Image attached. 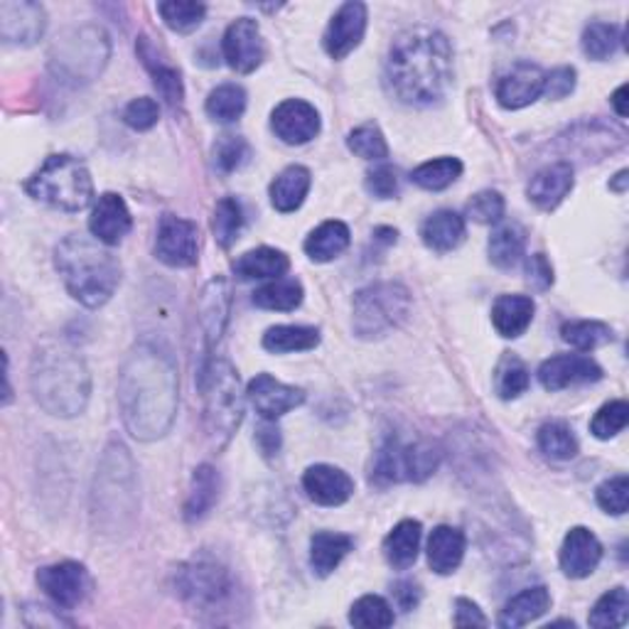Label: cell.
Wrapping results in <instances>:
<instances>
[{
  "label": "cell",
  "mask_w": 629,
  "mask_h": 629,
  "mask_svg": "<svg viewBox=\"0 0 629 629\" xmlns=\"http://www.w3.org/2000/svg\"><path fill=\"white\" fill-rule=\"evenodd\" d=\"M219 489H222V477L212 465H199L193 475V487H189L187 502H185V519L187 522H199L214 504L219 502Z\"/></svg>",
  "instance_id": "34"
},
{
  "label": "cell",
  "mask_w": 629,
  "mask_h": 629,
  "mask_svg": "<svg viewBox=\"0 0 629 629\" xmlns=\"http://www.w3.org/2000/svg\"><path fill=\"white\" fill-rule=\"evenodd\" d=\"M261 345L273 354L307 352L319 345V329L305 325H276L264 335Z\"/></svg>",
  "instance_id": "38"
},
{
  "label": "cell",
  "mask_w": 629,
  "mask_h": 629,
  "mask_svg": "<svg viewBox=\"0 0 629 629\" xmlns=\"http://www.w3.org/2000/svg\"><path fill=\"white\" fill-rule=\"evenodd\" d=\"M303 286L295 278H276V281L266 283L254 293V305L264 307V311H278V313H291L303 303Z\"/></svg>",
  "instance_id": "39"
},
{
  "label": "cell",
  "mask_w": 629,
  "mask_h": 629,
  "mask_svg": "<svg viewBox=\"0 0 629 629\" xmlns=\"http://www.w3.org/2000/svg\"><path fill=\"white\" fill-rule=\"evenodd\" d=\"M487 248H489V261H492L497 268H502V271H509V268H514L524 256V248H526L524 226L516 222H506L502 226H497L492 236H489Z\"/></svg>",
  "instance_id": "37"
},
{
  "label": "cell",
  "mask_w": 629,
  "mask_h": 629,
  "mask_svg": "<svg viewBox=\"0 0 629 629\" xmlns=\"http://www.w3.org/2000/svg\"><path fill=\"white\" fill-rule=\"evenodd\" d=\"M601 378L603 366L585 354H558L538 366V382L546 392H563L571 386L595 384Z\"/></svg>",
  "instance_id": "17"
},
{
  "label": "cell",
  "mask_w": 629,
  "mask_h": 629,
  "mask_svg": "<svg viewBox=\"0 0 629 629\" xmlns=\"http://www.w3.org/2000/svg\"><path fill=\"white\" fill-rule=\"evenodd\" d=\"M131 209H128L121 195L106 193L98 197V202L92 209V217H89V232H92L96 242H102L104 246H116L131 234Z\"/></svg>",
  "instance_id": "21"
},
{
  "label": "cell",
  "mask_w": 629,
  "mask_h": 629,
  "mask_svg": "<svg viewBox=\"0 0 629 629\" xmlns=\"http://www.w3.org/2000/svg\"><path fill=\"white\" fill-rule=\"evenodd\" d=\"M465 558V534L455 526H435L428 538V563L438 575H451Z\"/></svg>",
  "instance_id": "27"
},
{
  "label": "cell",
  "mask_w": 629,
  "mask_h": 629,
  "mask_svg": "<svg viewBox=\"0 0 629 629\" xmlns=\"http://www.w3.org/2000/svg\"><path fill=\"white\" fill-rule=\"evenodd\" d=\"M561 337L568 345L583 352H593L597 347H605L613 342V327L597 319H573L561 327Z\"/></svg>",
  "instance_id": "43"
},
{
  "label": "cell",
  "mask_w": 629,
  "mask_h": 629,
  "mask_svg": "<svg viewBox=\"0 0 629 629\" xmlns=\"http://www.w3.org/2000/svg\"><path fill=\"white\" fill-rule=\"evenodd\" d=\"M256 445L266 457H273L281 451V431H278L276 421H266L261 428L256 431Z\"/></svg>",
  "instance_id": "60"
},
{
  "label": "cell",
  "mask_w": 629,
  "mask_h": 629,
  "mask_svg": "<svg viewBox=\"0 0 629 629\" xmlns=\"http://www.w3.org/2000/svg\"><path fill=\"white\" fill-rule=\"evenodd\" d=\"M538 447L551 461H573L581 451L571 426H566L563 421H551L538 428Z\"/></svg>",
  "instance_id": "41"
},
{
  "label": "cell",
  "mask_w": 629,
  "mask_h": 629,
  "mask_svg": "<svg viewBox=\"0 0 629 629\" xmlns=\"http://www.w3.org/2000/svg\"><path fill=\"white\" fill-rule=\"evenodd\" d=\"M349 622L362 629H384L394 625V610L384 597L364 595L349 610Z\"/></svg>",
  "instance_id": "49"
},
{
  "label": "cell",
  "mask_w": 629,
  "mask_h": 629,
  "mask_svg": "<svg viewBox=\"0 0 629 629\" xmlns=\"http://www.w3.org/2000/svg\"><path fill=\"white\" fill-rule=\"evenodd\" d=\"M366 5L352 0V3L339 5L337 13L329 20L325 30V49L333 59H345L362 45L366 33Z\"/></svg>",
  "instance_id": "18"
},
{
  "label": "cell",
  "mask_w": 629,
  "mask_h": 629,
  "mask_svg": "<svg viewBox=\"0 0 629 629\" xmlns=\"http://www.w3.org/2000/svg\"><path fill=\"white\" fill-rule=\"evenodd\" d=\"M394 601L404 613H411L421 603V587L413 581H398L394 585Z\"/></svg>",
  "instance_id": "61"
},
{
  "label": "cell",
  "mask_w": 629,
  "mask_h": 629,
  "mask_svg": "<svg viewBox=\"0 0 629 629\" xmlns=\"http://www.w3.org/2000/svg\"><path fill=\"white\" fill-rule=\"evenodd\" d=\"M288 268H291L288 256L271 246H258L234 261V273L242 281H261V278H273L276 281V278L286 276Z\"/></svg>",
  "instance_id": "33"
},
{
  "label": "cell",
  "mask_w": 629,
  "mask_h": 629,
  "mask_svg": "<svg viewBox=\"0 0 629 629\" xmlns=\"http://www.w3.org/2000/svg\"><path fill=\"white\" fill-rule=\"evenodd\" d=\"M307 497L319 506H342L354 494V479L335 465H313L303 475Z\"/></svg>",
  "instance_id": "23"
},
{
  "label": "cell",
  "mask_w": 629,
  "mask_h": 629,
  "mask_svg": "<svg viewBox=\"0 0 629 629\" xmlns=\"http://www.w3.org/2000/svg\"><path fill=\"white\" fill-rule=\"evenodd\" d=\"M465 219L453 209H441V212L428 217L421 226L423 244L438 254L455 252L465 242Z\"/></svg>",
  "instance_id": "30"
},
{
  "label": "cell",
  "mask_w": 629,
  "mask_h": 629,
  "mask_svg": "<svg viewBox=\"0 0 629 629\" xmlns=\"http://www.w3.org/2000/svg\"><path fill=\"white\" fill-rule=\"evenodd\" d=\"M583 53L595 59V62H605L610 59L617 47L622 43V33L620 27L613 23H591L583 30Z\"/></svg>",
  "instance_id": "47"
},
{
  "label": "cell",
  "mask_w": 629,
  "mask_h": 629,
  "mask_svg": "<svg viewBox=\"0 0 629 629\" xmlns=\"http://www.w3.org/2000/svg\"><path fill=\"white\" fill-rule=\"evenodd\" d=\"M386 86L408 106L443 102L453 84V45L441 30L411 27L394 39L386 57Z\"/></svg>",
  "instance_id": "2"
},
{
  "label": "cell",
  "mask_w": 629,
  "mask_h": 629,
  "mask_svg": "<svg viewBox=\"0 0 629 629\" xmlns=\"http://www.w3.org/2000/svg\"><path fill=\"white\" fill-rule=\"evenodd\" d=\"M212 229H214V238L222 248L232 246L238 238V234H242L244 212H242V205H238L234 197L219 199L217 207H214Z\"/></svg>",
  "instance_id": "48"
},
{
  "label": "cell",
  "mask_w": 629,
  "mask_h": 629,
  "mask_svg": "<svg viewBox=\"0 0 629 629\" xmlns=\"http://www.w3.org/2000/svg\"><path fill=\"white\" fill-rule=\"evenodd\" d=\"M629 423V406L627 401H610L595 413L591 421V433L597 441H610L617 433H622Z\"/></svg>",
  "instance_id": "51"
},
{
  "label": "cell",
  "mask_w": 629,
  "mask_h": 629,
  "mask_svg": "<svg viewBox=\"0 0 629 629\" xmlns=\"http://www.w3.org/2000/svg\"><path fill=\"white\" fill-rule=\"evenodd\" d=\"M248 158H252V148L242 136H222L214 143V165L226 175L242 170L248 163Z\"/></svg>",
  "instance_id": "52"
},
{
  "label": "cell",
  "mask_w": 629,
  "mask_h": 629,
  "mask_svg": "<svg viewBox=\"0 0 629 629\" xmlns=\"http://www.w3.org/2000/svg\"><path fill=\"white\" fill-rule=\"evenodd\" d=\"M112 57V39L98 25L69 27L49 49V69L72 86L94 82Z\"/></svg>",
  "instance_id": "8"
},
{
  "label": "cell",
  "mask_w": 629,
  "mask_h": 629,
  "mask_svg": "<svg viewBox=\"0 0 629 629\" xmlns=\"http://www.w3.org/2000/svg\"><path fill=\"white\" fill-rule=\"evenodd\" d=\"M207 116L217 124H234L246 112V92L238 84H222L207 96Z\"/></svg>",
  "instance_id": "40"
},
{
  "label": "cell",
  "mask_w": 629,
  "mask_h": 629,
  "mask_svg": "<svg viewBox=\"0 0 629 629\" xmlns=\"http://www.w3.org/2000/svg\"><path fill=\"white\" fill-rule=\"evenodd\" d=\"M155 258L170 268H189L199 258V229L189 219L165 214L158 224Z\"/></svg>",
  "instance_id": "13"
},
{
  "label": "cell",
  "mask_w": 629,
  "mask_h": 629,
  "mask_svg": "<svg viewBox=\"0 0 629 629\" xmlns=\"http://www.w3.org/2000/svg\"><path fill=\"white\" fill-rule=\"evenodd\" d=\"M504 197L497 189H482L467 205V217L475 219L477 224H499L504 217Z\"/></svg>",
  "instance_id": "53"
},
{
  "label": "cell",
  "mask_w": 629,
  "mask_h": 629,
  "mask_svg": "<svg viewBox=\"0 0 629 629\" xmlns=\"http://www.w3.org/2000/svg\"><path fill=\"white\" fill-rule=\"evenodd\" d=\"M595 497H597V504H601L603 512L622 516L627 512V504H629V479L625 475L605 479V482L597 487Z\"/></svg>",
  "instance_id": "54"
},
{
  "label": "cell",
  "mask_w": 629,
  "mask_h": 629,
  "mask_svg": "<svg viewBox=\"0 0 629 629\" xmlns=\"http://www.w3.org/2000/svg\"><path fill=\"white\" fill-rule=\"evenodd\" d=\"M349 238H352L349 226L333 219V222H325L313 229L311 236L305 238V254L311 256L315 264L335 261L337 256H342L347 252Z\"/></svg>",
  "instance_id": "35"
},
{
  "label": "cell",
  "mask_w": 629,
  "mask_h": 629,
  "mask_svg": "<svg viewBox=\"0 0 629 629\" xmlns=\"http://www.w3.org/2000/svg\"><path fill=\"white\" fill-rule=\"evenodd\" d=\"M411 315V293L401 283H372L354 295L352 327L362 339H378Z\"/></svg>",
  "instance_id": "9"
},
{
  "label": "cell",
  "mask_w": 629,
  "mask_h": 629,
  "mask_svg": "<svg viewBox=\"0 0 629 629\" xmlns=\"http://www.w3.org/2000/svg\"><path fill=\"white\" fill-rule=\"evenodd\" d=\"M30 386H33L35 401L49 416L74 418L86 411L89 396H92V374L72 347L45 345L33 359Z\"/></svg>",
  "instance_id": "4"
},
{
  "label": "cell",
  "mask_w": 629,
  "mask_h": 629,
  "mask_svg": "<svg viewBox=\"0 0 629 629\" xmlns=\"http://www.w3.org/2000/svg\"><path fill=\"white\" fill-rule=\"evenodd\" d=\"M158 121H160V106L148 96L133 98V102L124 108V124L128 128H133V131H151L153 126H158Z\"/></svg>",
  "instance_id": "55"
},
{
  "label": "cell",
  "mask_w": 629,
  "mask_h": 629,
  "mask_svg": "<svg viewBox=\"0 0 629 629\" xmlns=\"http://www.w3.org/2000/svg\"><path fill=\"white\" fill-rule=\"evenodd\" d=\"M47 15L39 3L30 0H3L0 3V37L5 45L30 47L45 35Z\"/></svg>",
  "instance_id": "15"
},
{
  "label": "cell",
  "mask_w": 629,
  "mask_h": 629,
  "mask_svg": "<svg viewBox=\"0 0 629 629\" xmlns=\"http://www.w3.org/2000/svg\"><path fill=\"white\" fill-rule=\"evenodd\" d=\"M494 388L499 398L512 401V398L522 396L528 388V369L516 354H504L497 364L494 374Z\"/></svg>",
  "instance_id": "46"
},
{
  "label": "cell",
  "mask_w": 629,
  "mask_h": 629,
  "mask_svg": "<svg viewBox=\"0 0 629 629\" xmlns=\"http://www.w3.org/2000/svg\"><path fill=\"white\" fill-rule=\"evenodd\" d=\"M603 561V544L591 528L575 526L566 534L561 546V568L568 578H587Z\"/></svg>",
  "instance_id": "22"
},
{
  "label": "cell",
  "mask_w": 629,
  "mask_h": 629,
  "mask_svg": "<svg viewBox=\"0 0 629 629\" xmlns=\"http://www.w3.org/2000/svg\"><path fill=\"white\" fill-rule=\"evenodd\" d=\"M536 305L528 295H499L492 305V325L502 337H522L532 325Z\"/></svg>",
  "instance_id": "29"
},
{
  "label": "cell",
  "mask_w": 629,
  "mask_h": 629,
  "mask_svg": "<svg viewBox=\"0 0 629 629\" xmlns=\"http://www.w3.org/2000/svg\"><path fill=\"white\" fill-rule=\"evenodd\" d=\"M347 145L354 155L364 160H386L388 158V143L376 124H362L354 131H349Z\"/></svg>",
  "instance_id": "50"
},
{
  "label": "cell",
  "mask_w": 629,
  "mask_h": 629,
  "mask_svg": "<svg viewBox=\"0 0 629 629\" xmlns=\"http://www.w3.org/2000/svg\"><path fill=\"white\" fill-rule=\"evenodd\" d=\"M158 13L165 20V25L170 30L185 35L205 23L207 5L195 3V0H167V3L158 5Z\"/></svg>",
  "instance_id": "45"
},
{
  "label": "cell",
  "mask_w": 629,
  "mask_h": 629,
  "mask_svg": "<svg viewBox=\"0 0 629 629\" xmlns=\"http://www.w3.org/2000/svg\"><path fill=\"white\" fill-rule=\"evenodd\" d=\"M222 53L226 65L238 74H252L261 67L266 57V43L261 27L254 18H238L226 27L222 39Z\"/></svg>",
  "instance_id": "14"
},
{
  "label": "cell",
  "mask_w": 629,
  "mask_h": 629,
  "mask_svg": "<svg viewBox=\"0 0 629 629\" xmlns=\"http://www.w3.org/2000/svg\"><path fill=\"white\" fill-rule=\"evenodd\" d=\"M226 319H229V286L222 276H217L207 283L202 303H199V323H202L207 349H212L219 339H222Z\"/></svg>",
  "instance_id": "26"
},
{
  "label": "cell",
  "mask_w": 629,
  "mask_h": 629,
  "mask_svg": "<svg viewBox=\"0 0 629 629\" xmlns=\"http://www.w3.org/2000/svg\"><path fill=\"white\" fill-rule=\"evenodd\" d=\"M205 394V431L217 451H224L244 421V394L238 372L226 359H209L199 369Z\"/></svg>",
  "instance_id": "6"
},
{
  "label": "cell",
  "mask_w": 629,
  "mask_h": 629,
  "mask_svg": "<svg viewBox=\"0 0 629 629\" xmlns=\"http://www.w3.org/2000/svg\"><path fill=\"white\" fill-rule=\"evenodd\" d=\"M138 504H141V492H138V470L131 451L124 443L112 441L106 445L94 477V524L108 536L131 532Z\"/></svg>",
  "instance_id": "5"
},
{
  "label": "cell",
  "mask_w": 629,
  "mask_h": 629,
  "mask_svg": "<svg viewBox=\"0 0 629 629\" xmlns=\"http://www.w3.org/2000/svg\"><path fill=\"white\" fill-rule=\"evenodd\" d=\"M546 74L544 69L532 62H519L512 72L504 74L497 84V102L509 112H519V108L532 106L538 102V96H544Z\"/></svg>",
  "instance_id": "20"
},
{
  "label": "cell",
  "mask_w": 629,
  "mask_h": 629,
  "mask_svg": "<svg viewBox=\"0 0 629 629\" xmlns=\"http://www.w3.org/2000/svg\"><path fill=\"white\" fill-rule=\"evenodd\" d=\"M55 266L69 295L92 311L112 301L124 278L121 261L102 242L79 234L59 242Z\"/></svg>",
  "instance_id": "3"
},
{
  "label": "cell",
  "mask_w": 629,
  "mask_h": 629,
  "mask_svg": "<svg viewBox=\"0 0 629 629\" xmlns=\"http://www.w3.org/2000/svg\"><path fill=\"white\" fill-rule=\"evenodd\" d=\"M311 185H313L311 170L303 165L286 167L271 185V205L278 212L291 214L295 209L303 207L307 193H311Z\"/></svg>",
  "instance_id": "32"
},
{
  "label": "cell",
  "mask_w": 629,
  "mask_h": 629,
  "mask_svg": "<svg viewBox=\"0 0 629 629\" xmlns=\"http://www.w3.org/2000/svg\"><path fill=\"white\" fill-rule=\"evenodd\" d=\"M575 84H578V74L573 67H558L554 69L551 74H546V86H544V94L548 98H566L575 92Z\"/></svg>",
  "instance_id": "57"
},
{
  "label": "cell",
  "mask_w": 629,
  "mask_h": 629,
  "mask_svg": "<svg viewBox=\"0 0 629 629\" xmlns=\"http://www.w3.org/2000/svg\"><path fill=\"white\" fill-rule=\"evenodd\" d=\"M627 179H629V177H627V170H620V173H617V177L610 183L613 193H620V195H622L625 189H627Z\"/></svg>",
  "instance_id": "63"
},
{
  "label": "cell",
  "mask_w": 629,
  "mask_h": 629,
  "mask_svg": "<svg viewBox=\"0 0 629 629\" xmlns=\"http://www.w3.org/2000/svg\"><path fill=\"white\" fill-rule=\"evenodd\" d=\"M526 281L536 291H548L554 286V266L546 254H534L526 258Z\"/></svg>",
  "instance_id": "58"
},
{
  "label": "cell",
  "mask_w": 629,
  "mask_h": 629,
  "mask_svg": "<svg viewBox=\"0 0 629 629\" xmlns=\"http://www.w3.org/2000/svg\"><path fill=\"white\" fill-rule=\"evenodd\" d=\"M629 617V593L625 587H613L610 593H605L601 601L595 603L587 625L595 629H615L622 627Z\"/></svg>",
  "instance_id": "44"
},
{
  "label": "cell",
  "mask_w": 629,
  "mask_h": 629,
  "mask_svg": "<svg viewBox=\"0 0 629 629\" xmlns=\"http://www.w3.org/2000/svg\"><path fill=\"white\" fill-rule=\"evenodd\" d=\"M37 585L62 610H77L92 593V578H89L86 568L77 561L39 568Z\"/></svg>",
  "instance_id": "12"
},
{
  "label": "cell",
  "mask_w": 629,
  "mask_h": 629,
  "mask_svg": "<svg viewBox=\"0 0 629 629\" xmlns=\"http://www.w3.org/2000/svg\"><path fill=\"white\" fill-rule=\"evenodd\" d=\"M138 57L143 59V65L148 72L153 77V84L158 89V94L165 98L167 106H183V98H185V86H183V74L177 72L173 65H167L165 59L158 57V49L151 43V37H141L138 39Z\"/></svg>",
  "instance_id": "25"
},
{
  "label": "cell",
  "mask_w": 629,
  "mask_h": 629,
  "mask_svg": "<svg viewBox=\"0 0 629 629\" xmlns=\"http://www.w3.org/2000/svg\"><path fill=\"white\" fill-rule=\"evenodd\" d=\"M463 175V163L457 158H435L428 160V163L418 165L413 170L411 179L423 189H431V193H441V189L451 187L457 177Z\"/></svg>",
  "instance_id": "42"
},
{
  "label": "cell",
  "mask_w": 629,
  "mask_h": 629,
  "mask_svg": "<svg viewBox=\"0 0 629 629\" xmlns=\"http://www.w3.org/2000/svg\"><path fill=\"white\" fill-rule=\"evenodd\" d=\"M366 193L376 197V199H394L398 195V173L394 167L382 165V167H374L372 173H366Z\"/></svg>",
  "instance_id": "56"
},
{
  "label": "cell",
  "mask_w": 629,
  "mask_h": 629,
  "mask_svg": "<svg viewBox=\"0 0 629 629\" xmlns=\"http://www.w3.org/2000/svg\"><path fill=\"white\" fill-rule=\"evenodd\" d=\"M627 84H622L620 89H617V92L613 94V106H615V112H617V116L620 118H627V114H629V108H627Z\"/></svg>",
  "instance_id": "62"
},
{
  "label": "cell",
  "mask_w": 629,
  "mask_h": 629,
  "mask_svg": "<svg viewBox=\"0 0 629 629\" xmlns=\"http://www.w3.org/2000/svg\"><path fill=\"white\" fill-rule=\"evenodd\" d=\"M441 447L428 441L404 445L396 438H388L376 453L372 479L382 485L426 482L441 467Z\"/></svg>",
  "instance_id": "11"
},
{
  "label": "cell",
  "mask_w": 629,
  "mask_h": 629,
  "mask_svg": "<svg viewBox=\"0 0 629 629\" xmlns=\"http://www.w3.org/2000/svg\"><path fill=\"white\" fill-rule=\"evenodd\" d=\"M273 133L288 145H305L319 133V114L313 104L303 98H288L278 104L271 114Z\"/></svg>",
  "instance_id": "19"
},
{
  "label": "cell",
  "mask_w": 629,
  "mask_h": 629,
  "mask_svg": "<svg viewBox=\"0 0 629 629\" xmlns=\"http://www.w3.org/2000/svg\"><path fill=\"white\" fill-rule=\"evenodd\" d=\"M573 175H575L573 165L566 163V160L548 165L544 170H538V173L532 177L526 195L538 209H544V212H554V209L561 205L568 195H571V189L575 185Z\"/></svg>",
  "instance_id": "24"
},
{
  "label": "cell",
  "mask_w": 629,
  "mask_h": 629,
  "mask_svg": "<svg viewBox=\"0 0 629 629\" xmlns=\"http://www.w3.org/2000/svg\"><path fill=\"white\" fill-rule=\"evenodd\" d=\"M551 610V593L546 591L544 585L526 587L519 595H514L512 601L504 605L502 615H499L497 625L502 629H516L536 622L538 617Z\"/></svg>",
  "instance_id": "28"
},
{
  "label": "cell",
  "mask_w": 629,
  "mask_h": 629,
  "mask_svg": "<svg viewBox=\"0 0 629 629\" xmlns=\"http://www.w3.org/2000/svg\"><path fill=\"white\" fill-rule=\"evenodd\" d=\"M246 396L264 421H278V418L291 413L293 408L303 406L305 401V392L301 386L278 382L271 374H258L252 378Z\"/></svg>",
  "instance_id": "16"
},
{
  "label": "cell",
  "mask_w": 629,
  "mask_h": 629,
  "mask_svg": "<svg viewBox=\"0 0 629 629\" xmlns=\"http://www.w3.org/2000/svg\"><path fill=\"white\" fill-rule=\"evenodd\" d=\"M354 541L347 534L319 532L311 538V566L319 578H327L337 571V566L345 561V556L352 551Z\"/></svg>",
  "instance_id": "36"
},
{
  "label": "cell",
  "mask_w": 629,
  "mask_h": 629,
  "mask_svg": "<svg viewBox=\"0 0 629 629\" xmlns=\"http://www.w3.org/2000/svg\"><path fill=\"white\" fill-rule=\"evenodd\" d=\"M453 622H455V627H485L487 617L482 615V610H479L473 601H467V597H457Z\"/></svg>",
  "instance_id": "59"
},
{
  "label": "cell",
  "mask_w": 629,
  "mask_h": 629,
  "mask_svg": "<svg viewBox=\"0 0 629 629\" xmlns=\"http://www.w3.org/2000/svg\"><path fill=\"white\" fill-rule=\"evenodd\" d=\"M175 591L195 610L217 613L234 597V581L222 563L209 556H199L177 568Z\"/></svg>",
  "instance_id": "10"
},
{
  "label": "cell",
  "mask_w": 629,
  "mask_h": 629,
  "mask_svg": "<svg viewBox=\"0 0 629 629\" xmlns=\"http://www.w3.org/2000/svg\"><path fill=\"white\" fill-rule=\"evenodd\" d=\"M421 536H423L421 522H413V519L398 522L392 528V534L384 538V556L388 566L396 568V571L411 568L418 558V551H421Z\"/></svg>",
  "instance_id": "31"
},
{
  "label": "cell",
  "mask_w": 629,
  "mask_h": 629,
  "mask_svg": "<svg viewBox=\"0 0 629 629\" xmlns=\"http://www.w3.org/2000/svg\"><path fill=\"white\" fill-rule=\"evenodd\" d=\"M177 404L179 376L173 354L153 342L136 345L118 374V408L126 431L141 443L160 441L175 423Z\"/></svg>",
  "instance_id": "1"
},
{
  "label": "cell",
  "mask_w": 629,
  "mask_h": 629,
  "mask_svg": "<svg viewBox=\"0 0 629 629\" xmlns=\"http://www.w3.org/2000/svg\"><path fill=\"white\" fill-rule=\"evenodd\" d=\"M25 193L47 207L62 212H82L94 199V183L82 160L72 155H49L27 177Z\"/></svg>",
  "instance_id": "7"
}]
</instances>
